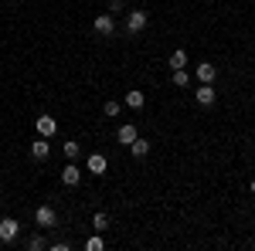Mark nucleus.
Returning <instances> with one entry per match:
<instances>
[{
  "label": "nucleus",
  "instance_id": "9",
  "mask_svg": "<svg viewBox=\"0 0 255 251\" xmlns=\"http://www.w3.org/2000/svg\"><path fill=\"white\" fill-rule=\"evenodd\" d=\"M116 139L123 143V146H129V143L136 139V126H133V122H123V126L116 129Z\"/></svg>",
  "mask_w": 255,
  "mask_h": 251
},
{
  "label": "nucleus",
  "instance_id": "8",
  "mask_svg": "<svg viewBox=\"0 0 255 251\" xmlns=\"http://www.w3.org/2000/svg\"><path fill=\"white\" fill-rule=\"evenodd\" d=\"M48 153H51V143H48L44 136H38V139L31 143V156H34V160H48Z\"/></svg>",
  "mask_w": 255,
  "mask_h": 251
},
{
  "label": "nucleus",
  "instance_id": "7",
  "mask_svg": "<svg viewBox=\"0 0 255 251\" xmlns=\"http://www.w3.org/2000/svg\"><path fill=\"white\" fill-rule=\"evenodd\" d=\"M92 27H96V34H102V38H109V34L116 31V20H113V14H99Z\"/></svg>",
  "mask_w": 255,
  "mask_h": 251
},
{
  "label": "nucleus",
  "instance_id": "20",
  "mask_svg": "<svg viewBox=\"0 0 255 251\" xmlns=\"http://www.w3.org/2000/svg\"><path fill=\"white\" fill-rule=\"evenodd\" d=\"M85 248H89V251H102V238H89Z\"/></svg>",
  "mask_w": 255,
  "mask_h": 251
},
{
  "label": "nucleus",
  "instance_id": "14",
  "mask_svg": "<svg viewBox=\"0 0 255 251\" xmlns=\"http://www.w3.org/2000/svg\"><path fill=\"white\" fill-rule=\"evenodd\" d=\"M174 85H177V88H187V85H191V75H187V68H177V72H174Z\"/></svg>",
  "mask_w": 255,
  "mask_h": 251
},
{
  "label": "nucleus",
  "instance_id": "21",
  "mask_svg": "<svg viewBox=\"0 0 255 251\" xmlns=\"http://www.w3.org/2000/svg\"><path fill=\"white\" fill-rule=\"evenodd\" d=\"M113 10H123V0H109V14Z\"/></svg>",
  "mask_w": 255,
  "mask_h": 251
},
{
  "label": "nucleus",
  "instance_id": "1",
  "mask_svg": "<svg viewBox=\"0 0 255 251\" xmlns=\"http://www.w3.org/2000/svg\"><path fill=\"white\" fill-rule=\"evenodd\" d=\"M146 24H150V14H146V10H129V14H126V34L136 38V34L146 31Z\"/></svg>",
  "mask_w": 255,
  "mask_h": 251
},
{
  "label": "nucleus",
  "instance_id": "5",
  "mask_svg": "<svg viewBox=\"0 0 255 251\" xmlns=\"http://www.w3.org/2000/svg\"><path fill=\"white\" fill-rule=\"evenodd\" d=\"M34 129H38V136H44V139H51V136L58 133V122H55V119H51L48 112H44V116H38V122H34Z\"/></svg>",
  "mask_w": 255,
  "mask_h": 251
},
{
  "label": "nucleus",
  "instance_id": "13",
  "mask_svg": "<svg viewBox=\"0 0 255 251\" xmlns=\"http://www.w3.org/2000/svg\"><path fill=\"white\" fill-rule=\"evenodd\" d=\"M123 102H126V105H129V109H143V105H146V95H143V92H136V88H133V92H126V98H123Z\"/></svg>",
  "mask_w": 255,
  "mask_h": 251
},
{
  "label": "nucleus",
  "instance_id": "12",
  "mask_svg": "<svg viewBox=\"0 0 255 251\" xmlns=\"http://www.w3.org/2000/svg\"><path fill=\"white\" fill-rule=\"evenodd\" d=\"M129 153L136 156V160H143V156L150 153V139H143V136H136V139L129 143Z\"/></svg>",
  "mask_w": 255,
  "mask_h": 251
},
{
  "label": "nucleus",
  "instance_id": "19",
  "mask_svg": "<svg viewBox=\"0 0 255 251\" xmlns=\"http://www.w3.org/2000/svg\"><path fill=\"white\" fill-rule=\"evenodd\" d=\"M44 248V238H41V234H31V238H27V251H41Z\"/></svg>",
  "mask_w": 255,
  "mask_h": 251
},
{
  "label": "nucleus",
  "instance_id": "11",
  "mask_svg": "<svg viewBox=\"0 0 255 251\" xmlns=\"http://www.w3.org/2000/svg\"><path fill=\"white\" fill-rule=\"evenodd\" d=\"M85 170H89V173H106V156L92 153L89 160H85Z\"/></svg>",
  "mask_w": 255,
  "mask_h": 251
},
{
  "label": "nucleus",
  "instance_id": "6",
  "mask_svg": "<svg viewBox=\"0 0 255 251\" xmlns=\"http://www.w3.org/2000/svg\"><path fill=\"white\" fill-rule=\"evenodd\" d=\"M61 183H65V187H79L82 183V170L75 167V160H68V167L61 170Z\"/></svg>",
  "mask_w": 255,
  "mask_h": 251
},
{
  "label": "nucleus",
  "instance_id": "16",
  "mask_svg": "<svg viewBox=\"0 0 255 251\" xmlns=\"http://www.w3.org/2000/svg\"><path fill=\"white\" fill-rule=\"evenodd\" d=\"M61 150H65V156H68V160H79V153H82V146L75 143V139H68V143H65Z\"/></svg>",
  "mask_w": 255,
  "mask_h": 251
},
{
  "label": "nucleus",
  "instance_id": "17",
  "mask_svg": "<svg viewBox=\"0 0 255 251\" xmlns=\"http://www.w3.org/2000/svg\"><path fill=\"white\" fill-rule=\"evenodd\" d=\"M92 228H96V231H106V228H109V214L99 211L96 217H92Z\"/></svg>",
  "mask_w": 255,
  "mask_h": 251
},
{
  "label": "nucleus",
  "instance_id": "3",
  "mask_svg": "<svg viewBox=\"0 0 255 251\" xmlns=\"http://www.w3.org/2000/svg\"><path fill=\"white\" fill-rule=\"evenodd\" d=\"M194 98H197V105H204V109H208V105H215V102H218L215 85H211V82H201V85H197V92H194Z\"/></svg>",
  "mask_w": 255,
  "mask_h": 251
},
{
  "label": "nucleus",
  "instance_id": "22",
  "mask_svg": "<svg viewBox=\"0 0 255 251\" xmlns=\"http://www.w3.org/2000/svg\"><path fill=\"white\" fill-rule=\"evenodd\" d=\"M252 193H255V180H252Z\"/></svg>",
  "mask_w": 255,
  "mask_h": 251
},
{
  "label": "nucleus",
  "instance_id": "15",
  "mask_svg": "<svg viewBox=\"0 0 255 251\" xmlns=\"http://www.w3.org/2000/svg\"><path fill=\"white\" fill-rule=\"evenodd\" d=\"M170 68H187V51H174V55H170Z\"/></svg>",
  "mask_w": 255,
  "mask_h": 251
},
{
  "label": "nucleus",
  "instance_id": "18",
  "mask_svg": "<svg viewBox=\"0 0 255 251\" xmlns=\"http://www.w3.org/2000/svg\"><path fill=\"white\" fill-rule=\"evenodd\" d=\"M119 109H123V105H119L116 98H109V102L102 105V112H106V116H109V119H116V116H119Z\"/></svg>",
  "mask_w": 255,
  "mask_h": 251
},
{
  "label": "nucleus",
  "instance_id": "4",
  "mask_svg": "<svg viewBox=\"0 0 255 251\" xmlns=\"http://www.w3.org/2000/svg\"><path fill=\"white\" fill-rule=\"evenodd\" d=\"M34 221H38V228H55V221H58V214L51 204H41L38 211H34Z\"/></svg>",
  "mask_w": 255,
  "mask_h": 251
},
{
  "label": "nucleus",
  "instance_id": "10",
  "mask_svg": "<svg viewBox=\"0 0 255 251\" xmlns=\"http://www.w3.org/2000/svg\"><path fill=\"white\" fill-rule=\"evenodd\" d=\"M215 78H218V68L211 61H201L197 65V82H215Z\"/></svg>",
  "mask_w": 255,
  "mask_h": 251
},
{
  "label": "nucleus",
  "instance_id": "2",
  "mask_svg": "<svg viewBox=\"0 0 255 251\" xmlns=\"http://www.w3.org/2000/svg\"><path fill=\"white\" fill-rule=\"evenodd\" d=\"M17 234H20L17 217H0V245H10Z\"/></svg>",
  "mask_w": 255,
  "mask_h": 251
}]
</instances>
